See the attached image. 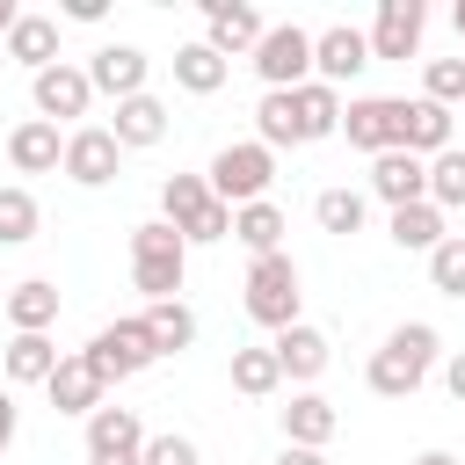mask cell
<instances>
[{
  "instance_id": "7a4b0ae2",
  "label": "cell",
  "mask_w": 465,
  "mask_h": 465,
  "mask_svg": "<svg viewBox=\"0 0 465 465\" xmlns=\"http://www.w3.org/2000/svg\"><path fill=\"white\" fill-rule=\"evenodd\" d=\"M182 276H189V240H182L167 218L131 225V283L145 291V305L182 298Z\"/></svg>"
},
{
  "instance_id": "5b68a950",
  "label": "cell",
  "mask_w": 465,
  "mask_h": 465,
  "mask_svg": "<svg viewBox=\"0 0 465 465\" xmlns=\"http://www.w3.org/2000/svg\"><path fill=\"white\" fill-rule=\"evenodd\" d=\"M203 182H211V196L218 203H262L269 196V182H276V153L269 145H254V138H232V145H218L211 153V167H203Z\"/></svg>"
},
{
  "instance_id": "30bf717a",
  "label": "cell",
  "mask_w": 465,
  "mask_h": 465,
  "mask_svg": "<svg viewBox=\"0 0 465 465\" xmlns=\"http://www.w3.org/2000/svg\"><path fill=\"white\" fill-rule=\"evenodd\" d=\"M421 36H429V7L421 0H378L363 44H371V65L378 58H421Z\"/></svg>"
},
{
  "instance_id": "7dc6e473",
  "label": "cell",
  "mask_w": 465,
  "mask_h": 465,
  "mask_svg": "<svg viewBox=\"0 0 465 465\" xmlns=\"http://www.w3.org/2000/svg\"><path fill=\"white\" fill-rule=\"evenodd\" d=\"M0 305H7V283H0Z\"/></svg>"
},
{
  "instance_id": "484cf974",
  "label": "cell",
  "mask_w": 465,
  "mask_h": 465,
  "mask_svg": "<svg viewBox=\"0 0 465 465\" xmlns=\"http://www.w3.org/2000/svg\"><path fill=\"white\" fill-rule=\"evenodd\" d=\"M58 341L51 334H7V349H0V371H7V385H44L51 371H58Z\"/></svg>"
},
{
  "instance_id": "d590c367",
  "label": "cell",
  "mask_w": 465,
  "mask_h": 465,
  "mask_svg": "<svg viewBox=\"0 0 465 465\" xmlns=\"http://www.w3.org/2000/svg\"><path fill=\"white\" fill-rule=\"evenodd\" d=\"M421 102H465V58H429L421 65Z\"/></svg>"
},
{
  "instance_id": "83f0119b",
  "label": "cell",
  "mask_w": 465,
  "mask_h": 465,
  "mask_svg": "<svg viewBox=\"0 0 465 465\" xmlns=\"http://www.w3.org/2000/svg\"><path fill=\"white\" fill-rule=\"evenodd\" d=\"M283 232H291V218H283V211H276L269 196H262V203H240V211H232V240H240V247H247L254 262H262V254H283Z\"/></svg>"
},
{
  "instance_id": "7402d4cb",
  "label": "cell",
  "mask_w": 465,
  "mask_h": 465,
  "mask_svg": "<svg viewBox=\"0 0 465 465\" xmlns=\"http://www.w3.org/2000/svg\"><path fill=\"white\" fill-rule=\"evenodd\" d=\"M0 320H7L15 334H51V327H58V283H51V276L7 283V305H0Z\"/></svg>"
},
{
  "instance_id": "8fae6325",
  "label": "cell",
  "mask_w": 465,
  "mask_h": 465,
  "mask_svg": "<svg viewBox=\"0 0 465 465\" xmlns=\"http://www.w3.org/2000/svg\"><path fill=\"white\" fill-rule=\"evenodd\" d=\"M29 102H36V116H44V124H73V116H87V109H94V87H87V65H73V58H58V65H44V73H29Z\"/></svg>"
},
{
  "instance_id": "ffe728a7",
  "label": "cell",
  "mask_w": 465,
  "mask_h": 465,
  "mask_svg": "<svg viewBox=\"0 0 465 465\" xmlns=\"http://www.w3.org/2000/svg\"><path fill=\"white\" fill-rule=\"evenodd\" d=\"M102 392H109V385L87 371V356H80V349H73V356H58V371L44 378V400H51L58 414H80V421L102 407Z\"/></svg>"
},
{
  "instance_id": "bcb514c9",
  "label": "cell",
  "mask_w": 465,
  "mask_h": 465,
  "mask_svg": "<svg viewBox=\"0 0 465 465\" xmlns=\"http://www.w3.org/2000/svg\"><path fill=\"white\" fill-rule=\"evenodd\" d=\"M87 465H138V458H87Z\"/></svg>"
},
{
  "instance_id": "7c38bea8",
  "label": "cell",
  "mask_w": 465,
  "mask_h": 465,
  "mask_svg": "<svg viewBox=\"0 0 465 465\" xmlns=\"http://www.w3.org/2000/svg\"><path fill=\"white\" fill-rule=\"evenodd\" d=\"M262 7H247V0H203V44L232 65V58H254V44H262Z\"/></svg>"
},
{
  "instance_id": "d4e9b609",
  "label": "cell",
  "mask_w": 465,
  "mask_h": 465,
  "mask_svg": "<svg viewBox=\"0 0 465 465\" xmlns=\"http://www.w3.org/2000/svg\"><path fill=\"white\" fill-rule=\"evenodd\" d=\"M385 232H392V247H400V254H436V247L450 240V225H443V211H436V203H400V211L385 218Z\"/></svg>"
},
{
  "instance_id": "e0dca14e",
  "label": "cell",
  "mask_w": 465,
  "mask_h": 465,
  "mask_svg": "<svg viewBox=\"0 0 465 465\" xmlns=\"http://www.w3.org/2000/svg\"><path fill=\"white\" fill-rule=\"evenodd\" d=\"M269 356H276V371H283V378H291V385L305 392V385H312V378L327 371V356H334V341H327L320 327H305V320H298V327H283V334L269 341Z\"/></svg>"
},
{
  "instance_id": "4fadbf2b",
  "label": "cell",
  "mask_w": 465,
  "mask_h": 465,
  "mask_svg": "<svg viewBox=\"0 0 465 465\" xmlns=\"http://www.w3.org/2000/svg\"><path fill=\"white\" fill-rule=\"evenodd\" d=\"M363 65H371V44H363L356 22H327V29H312V80L341 87V80H356Z\"/></svg>"
},
{
  "instance_id": "4316f807",
  "label": "cell",
  "mask_w": 465,
  "mask_h": 465,
  "mask_svg": "<svg viewBox=\"0 0 465 465\" xmlns=\"http://www.w3.org/2000/svg\"><path fill=\"white\" fill-rule=\"evenodd\" d=\"M0 44H7V58H15V65L44 73V65H58V15H22Z\"/></svg>"
},
{
  "instance_id": "4dcf8cb0",
  "label": "cell",
  "mask_w": 465,
  "mask_h": 465,
  "mask_svg": "<svg viewBox=\"0 0 465 465\" xmlns=\"http://www.w3.org/2000/svg\"><path fill=\"white\" fill-rule=\"evenodd\" d=\"M232 392H247V400H276L283 392V371H276L269 341L262 349H232Z\"/></svg>"
},
{
  "instance_id": "8d00e7d4",
  "label": "cell",
  "mask_w": 465,
  "mask_h": 465,
  "mask_svg": "<svg viewBox=\"0 0 465 465\" xmlns=\"http://www.w3.org/2000/svg\"><path fill=\"white\" fill-rule=\"evenodd\" d=\"M429 283H436L443 298H465V232H450V240L429 254Z\"/></svg>"
},
{
  "instance_id": "f1b7e54d",
  "label": "cell",
  "mask_w": 465,
  "mask_h": 465,
  "mask_svg": "<svg viewBox=\"0 0 465 465\" xmlns=\"http://www.w3.org/2000/svg\"><path fill=\"white\" fill-rule=\"evenodd\" d=\"M167 65H174V87H182V94H218V87L232 80V65H225V58H218L203 36H196V44H182Z\"/></svg>"
},
{
  "instance_id": "ab89813d",
  "label": "cell",
  "mask_w": 465,
  "mask_h": 465,
  "mask_svg": "<svg viewBox=\"0 0 465 465\" xmlns=\"http://www.w3.org/2000/svg\"><path fill=\"white\" fill-rule=\"evenodd\" d=\"M443 385H450V400H465V349L443 356Z\"/></svg>"
},
{
  "instance_id": "f35d334b",
  "label": "cell",
  "mask_w": 465,
  "mask_h": 465,
  "mask_svg": "<svg viewBox=\"0 0 465 465\" xmlns=\"http://www.w3.org/2000/svg\"><path fill=\"white\" fill-rule=\"evenodd\" d=\"M15 429H22V407H15V392L0 385V458H7V443H15Z\"/></svg>"
},
{
  "instance_id": "2e32d148",
  "label": "cell",
  "mask_w": 465,
  "mask_h": 465,
  "mask_svg": "<svg viewBox=\"0 0 465 465\" xmlns=\"http://www.w3.org/2000/svg\"><path fill=\"white\" fill-rule=\"evenodd\" d=\"M371 196L385 203V211H400V203H429V160H414V153H378L371 160Z\"/></svg>"
},
{
  "instance_id": "f6af8a7d",
  "label": "cell",
  "mask_w": 465,
  "mask_h": 465,
  "mask_svg": "<svg viewBox=\"0 0 465 465\" xmlns=\"http://www.w3.org/2000/svg\"><path fill=\"white\" fill-rule=\"evenodd\" d=\"M450 29H458V36H465V0H458V7H450Z\"/></svg>"
},
{
  "instance_id": "603a6c76",
  "label": "cell",
  "mask_w": 465,
  "mask_h": 465,
  "mask_svg": "<svg viewBox=\"0 0 465 465\" xmlns=\"http://www.w3.org/2000/svg\"><path fill=\"white\" fill-rule=\"evenodd\" d=\"M109 138L124 145V153H145V145H160L167 138V102L145 87V94H131V102H116V124H109Z\"/></svg>"
},
{
  "instance_id": "c3c4849f",
  "label": "cell",
  "mask_w": 465,
  "mask_h": 465,
  "mask_svg": "<svg viewBox=\"0 0 465 465\" xmlns=\"http://www.w3.org/2000/svg\"><path fill=\"white\" fill-rule=\"evenodd\" d=\"M458 153H465V138H458Z\"/></svg>"
},
{
  "instance_id": "8992f818",
  "label": "cell",
  "mask_w": 465,
  "mask_h": 465,
  "mask_svg": "<svg viewBox=\"0 0 465 465\" xmlns=\"http://www.w3.org/2000/svg\"><path fill=\"white\" fill-rule=\"evenodd\" d=\"M80 356H87V371H94L102 385H124V378H138V371H153V363H160V349H153V334H145V320H138V312H131V320L94 327Z\"/></svg>"
},
{
  "instance_id": "7bdbcfd3",
  "label": "cell",
  "mask_w": 465,
  "mask_h": 465,
  "mask_svg": "<svg viewBox=\"0 0 465 465\" xmlns=\"http://www.w3.org/2000/svg\"><path fill=\"white\" fill-rule=\"evenodd\" d=\"M407 465H465V458H450V450H421V458H407Z\"/></svg>"
},
{
  "instance_id": "74e56055",
  "label": "cell",
  "mask_w": 465,
  "mask_h": 465,
  "mask_svg": "<svg viewBox=\"0 0 465 465\" xmlns=\"http://www.w3.org/2000/svg\"><path fill=\"white\" fill-rule=\"evenodd\" d=\"M138 465H203V450H196V436H174V429H160V436H145Z\"/></svg>"
},
{
  "instance_id": "9c48e42d",
  "label": "cell",
  "mask_w": 465,
  "mask_h": 465,
  "mask_svg": "<svg viewBox=\"0 0 465 465\" xmlns=\"http://www.w3.org/2000/svg\"><path fill=\"white\" fill-rule=\"evenodd\" d=\"M116 167H124V145L109 138V124H73V131H65V160H58L65 182H80V189H109Z\"/></svg>"
},
{
  "instance_id": "f546056e",
  "label": "cell",
  "mask_w": 465,
  "mask_h": 465,
  "mask_svg": "<svg viewBox=\"0 0 465 465\" xmlns=\"http://www.w3.org/2000/svg\"><path fill=\"white\" fill-rule=\"evenodd\" d=\"M138 320H145V334H153V349H160V356H182V349L196 341V312H189L182 298H160V305H145Z\"/></svg>"
},
{
  "instance_id": "9a60e30c",
  "label": "cell",
  "mask_w": 465,
  "mask_h": 465,
  "mask_svg": "<svg viewBox=\"0 0 465 465\" xmlns=\"http://www.w3.org/2000/svg\"><path fill=\"white\" fill-rule=\"evenodd\" d=\"M458 145V109H443V102H407L400 109V153H414V160H436V153H450Z\"/></svg>"
},
{
  "instance_id": "6da1fadb",
  "label": "cell",
  "mask_w": 465,
  "mask_h": 465,
  "mask_svg": "<svg viewBox=\"0 0 465 465\" xmlns=\"http://www.w3.org/2000/svg\"><path fill=\"white\" fill-rule=\"evenodd\" d=\"M443 363V334L429 327V320H400L378 349H371V363H363V378H371V392L378 400H414L421 385H429V371Z\"/></svg>"
},
{
  "instance_id": "ee69618b",
  "label": "cell",
  "mask_w": 465,
  "mask_h": 465,
  "mask_svg": "<svg viewBox=\"0 0 465 465\" xmlns=\"http://www.w3.org/2000/svg\"><path fill=\"white\" fill-rule=\"evenodd\" d=\"M15 22H22V7H15V0H0V36H7Z\"/></svg>"
},
{
  "instance_id": "277c9868",
  "label": "cell",
  "mask_w": 465,
  "mask_h": 465,
  "mask_svg": "<svg viewBox=\"0 0 465 465\" xmlns=\"http://www.w3.org/2000/svg\"><path fill=\"white\" fill-rule=\"evenodd\" d=\"M160 218H167L189 247L232 240V203H218L203 174H167V182H160Z\"/></svg>"
},
{
  "instance_id": "b9f144b4",
  "label": "cell",
  "mask_w": 465,
  "mask_h": 465,
  "mask_svg": "<svg viewBox=\"0 0 465 465\" xmlns=\"http://www.w3.org/2000/svg\"><path fill=\"white\" fill-rule=\"evenodd\" d=\"M65 22H102V0H65Z\"/></svg>"
},
{
  "instance_id": "52a82bcc",
  "label": "cell",
  "mask_w": 465,
  "mask_h": 465,
  "mask_svg": "<svg viewBox=\"0 0 465 465\" xmlns=\"http://www.w3.org/2000/svg\"><path fill=\"white\" fill-rule=\"evenodd\" d=\"M247 65L262 73V94H291V87H305V80H312V29H298V22H269Z\"/></svg>"
},
{
  "instance_id": "60d3db41",
  "label": "cell",
  "mask_w": 465,
  "mask_h": 465,
  "mask_svg": "<svg viewBox=\"0 0 465 465\" xmlns=\"http://www.w3.org/2000/svg\"><path fill=\"white\" fill-rule=\"evenodd\" d=\"M269 465H327V450H298V443H283Z\"/></svg>"
},
{
  "instance_id": "cb8c5ba5",
  "label": "cell",
  "mask_w": 465,
  "mask_h": 465,
  "mask_svg": "<svg viewBox=\"0 0 465 465\" xmlns=\"http://www.w3.org/2000/svg\"><path fill=\"white\" fill-rule=\"evenodd\" d=\"M291 109H298V138H305V145H320V138L341 131V87H327V80L291 87Z\"/></svg>"
},
{
  "instance_id": "e575fe53",
  "label": "cell",
  "mask_w": 465,
  "mask_h": 465,
  "mask_svg": "<svg viewBox=\"0 0 465 465\" xmlns=\"http://www.w3.org/2000/svg\"><path fill=\"white\" fill-rule=\"evenodd\" d=\"M429 203H436L443 218H450V211H465V153H458V145L429 160Z\"/></svg>"
},
{
  "instance_id": "ac0fdd59",
  "label": "cell",
  "mask_w": 465,
  "mask_h": 465,
  "mask_svg": "<svg viewBox=\"0 0 465 465\" xmlns=\"http://www.w3.org/2000/svg\"><path fill=\"white\" fill-rule=\"evenodd\" d=\"M283 414V443H298V450H327L334 443V429H341V414H334V400L327 392H291V407H276Z\"/></svg>"
},
{
  "instance_id": "44dd1931",
  "label": "cell",
  "mask_w": 465,
  "mask_h": 465,
  "mask_svg": "<svg viewBox=\"0 0 465 465\" xmlns=\"http://www.w3.org/2000/svg\"><path fill=\"white\" fill-rule=\"evenodd\" d=\"M145 450V421H138V407H94L87 414V458H138Z\"/></svg>"
},
{
  "instance_id": "3957f363",
  "label": "cell",
  "mask_w": 465,
  "mask_h": 465,
  "mask_svg": "<svg viewBox=\"0 0 465 465\" xmlns=\"http://www.w3.org/2000/svg\"><path fill=\"white\" fill-rule=\"evenodd\" d=\"M247 298V320L254 327H269V334H283V327H298V312H305V276H298V262L291 254H262V262H247V283H240Z\"/></svg>"
},
{
  "instance_id": "d6a6232c",
  "label": "cell",
  "mask_w": 465,
  "mask_h": 465,
  "mask_svg": "<svg viewBox=\"0 0 465 465\" xmlns=\"http://www.w3.org/2000/svg\"><path fill=\"white\" fill-rule=\"evenodd\" d=\"M254 145H269V153L305 145V138H298V109H291V94H262V102H254Z\"/></svg>"
},
{
  "instance_id": "ba28073f",
  "label": "cell",
  "mask_w": 465,
  "mask_h": 465,
  "mask_svg": "<svg viewBox=\"0 0 465 465\" xmlns=\"http://www.w3.org/2000/svg\"><path fill=\"white\" fill-rule=\"evenodd\" d=\"M400 109H407V94H356V102H341V131L334 138H349L356 153H392L400 145Z\"/></svg>"
},
{
  "instance_id": "836d02e7",
  "label": "cell",
  "mask_w": 465,
  "mask_h": 465,
  "mask_svg": "<svg viewBox=\"0 0 465 465\" xmlns=\"http://www.w3.org/2000/svg\"><path fill=\"white\" fill-rule=\"evenodd\" d=\"M312 218H320V232H363L371 196H363V189H320V196H312Z\"/></svg>"
},
{
  "instance_id": "5bb4252c",
  "label": "cell",
  "mask_w": 465,
  "mask_h": 465,
  "mask_svg": "<svg viewBox=\"0 0 465 465\" xmlns=\"http://www.w3.org/2000/svg\"><path fill=\"white\" fill-rule=\"evenodd\" d=\"M145 80H153V58H145L138 44H102V51L87 58V87H94V94H109V102L145 94Z\"/></svg>"
},
{
  "instance_id": "d6986e66",
  "label": "cell",
  "mask_w": 465,
  "mask_h": 465,
  "mask_svg": "<svg viewBox=\"0 0 465 465\" xmlns=\"http://www.w3.org/2000/svg\"><path fill=\"white\" fill-rule=\"evenodd\" d=\"M58 160H65V138H58V124H44V116H22V124L7 131V167H15V174H58Z\"/></svg>"
},
{
  "instance_id": "1f68e13d",
  "label": "cell",
  "mask_w": 465,
  "mask_h": 465,
  "mask_svg": "<svg viewBox=\"0 0 465 465\" xmlns=\"http://www.w3.org/2000/svg\"><path fill=\"white\" fill-rule=\"evenodd\" d=\"M36 225H44L36 196H29L22 182H0V247H29V240H36Z\"/></svg>"
}]
</instances>
